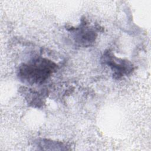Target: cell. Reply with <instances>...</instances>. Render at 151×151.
I'll use <instances>...</instances> for the list:
<instances>
[{
	"mask_svg": "<svg viewBox=\"0 0 151 151\" xmlns=\"http://www.w3.org/2000/svg\"><path fill=\"white\" fill-rule=\"evenodd\" d=\"M57 65L45 58H36L24 64L19 69L18 76L24 82L40 84L45 81L55 71Z\"/></svg>",
	"mask_w": 151,
	"mask_h": 151,
	"instance_id": "obj_1",
	"label": "cell"
},
{
	"mask_svg": "<svg viewBox=\"0 0 151 151\" xmlns=\"http://www.w3.org/2000/svg\"><path fill=\"white\" fill-rule=\"evenodd\" d=\"M104 61L114 71L113 76L117 78L129 74L133 70V65L129 61L113 57L109 52L104 55Z\"/></svg>",
	"mask_w": 151,
	"mask_h": 151,
	"instance_id": "obj_2",
	"label": "cell"
}]
</instances>
